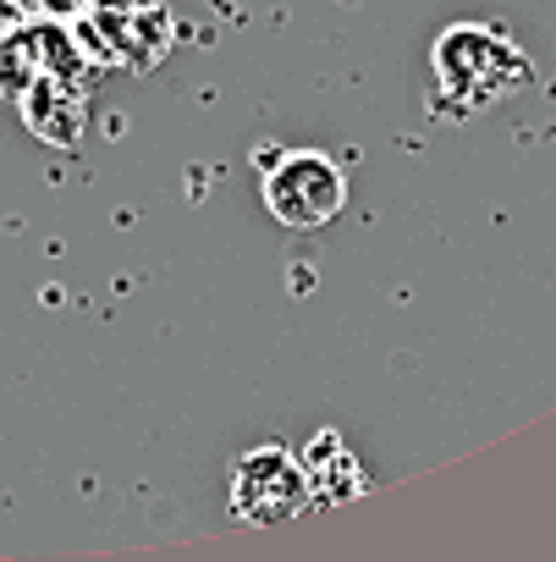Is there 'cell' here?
<instances>
[{"label":"cell","mask_w":556,"mask_h":562,"mask_svg":"<svg viewBox=\"0 0 556 562\" xmlns=\"http://www.w3.org/2000/svg\"><path fill=\"white\" fill-rule=\"evenodd\" d=\"M435 78L446 89V100L457 111H485L496 100H507L512 89H523L534 78L529 56L501 34V29H479V23H457L435 40Z\"/></svg>","instance_id":"1"},{"label":"cell","mask_w":556,"mask_h":562,"mask_svg":"<svg viewBox=\"0 0 556 562\" xmlns=\"http://www.w3.org/2000/svg\"><path fill=\"white\" fill-rule=\"evenodd\" d=\"M67 29L89 56V67H127V72H155L177 40V18L155 0H94Z\"/></svg>","instance_id":"2"},{"label":"cell","mask_w":556,"mask_h":562,"mask_svg":"<svg viewBox=\"0 0 556 562\" xmlns=\"http://www.w3.org/2000/svg\"><path fill=\"white\" fill-rule=\"evenodd\" d=\"M342 204H348V177H342L337 160H326L320 149H282V155H270V166H264V210L282 226L315 232V226L337 221Z\"/></svg>","instance_id":"3"},{"label":"cell","mask_w":556,"mask_h":562,"mask_svg":"<svg viewBox=\"0 0 556 562\" xmlns=\"http://www.w3.org/2000/svg\"><path fill=\"white\" fill-rule=\"evenodd\" d=\"M309 496H315V485H309L304 463L293 452H282V447L248 452L237 463V474H231V513L242 524H259V529L298 518L309 507Z\"/></svg>","instance_id":"4"},{"label":"cell","mask_w":556,"mask_h":562,"mask_svg":"<svg viewBox=\"0 0 556 562\" xmlns=\"http://www.w3.org/2000/svg\"><path fill=\"white\" fill-rule=\"evenodd\" d=\"M23 122L34 138L56 144V149H78L89 133V83L83 78H61V72H39L23 100H18Z\"/></svg>","instance_id":"5"},{"label":"cell","mask_w":556,"mask_h":562,"mask_svg":"<svg viewBox=\"0 0 556 562\" xmlns=\"http://www.w3.org/2000/svg\"><path fill=\"white\" fill-rule=\"evenodd\" d=\"M45 72V50H39V23H18L0 40V94L23 100V89Z\"/></svg>","instance_id":"6"},{"label":"cell","mask_w":556,"mask_h":562,"mask_svg":"<svg viewBox=\"0 0 556 562\" xmlns=\"http://www.w3.org/2000/svg\"><path fill=\"white\" fill-rule=\"evenodd\" d=\"M94 7V0H34V18H45V23H72V18H83Z\"/></svg>","instance_id":"7"},{"label":"cell","mask_w":556,"mask_h":562,"mask_svg":"<svg viewBox=\"0 0 556 562\" xmlns=\"http://www.w3.org/2000/svg\"><path fill=\"white\" fill-rule=\"evenodd\" d=\"M18 23H29V18H23V7H18V0H0V40H7Z\"/></svg>","instance_id":"8"},{"label":"cell","mask_w":556,"mask_h":562,"mask_svg":"<svg viewBox=\"0 0 556 562\" xmlns=\"http://www.w3.org/2000/svg\"><path fill=\"white\" fill-rule=\"evenodd\" d=\"M18 7H23V18H34V0H18Z\"/></svg>","instance_id":"9"}]
</instances>
